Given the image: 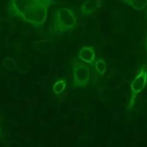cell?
Masks as SVG:
<instances>
[{
  "label": "cell",
  "mask_w": 147,
  "mask_h": 147,
  "mask_svg": "<svg viewBox=\"0 0 147 147\" xmlns=\"http://www.w3.org/2000/svg\"><path fill=\"white\" fill-rule=\"evenodd\" d=\"M55 3V0H10L7 11L12 17H16L34 28H42L48 9Z\"/></svg>",
  "instance_id": "1"
},
{
  "label": "cell",
  "mask_w": 147,
  "mask_h": 147,
  "mask_svg": "<svg viewBox=\"0 0 147 147\" xmlns=\"http://www.w3.org/2000/svg\"><path fill=\"white\" fill-rule=\"evenodd\" d=\"M77 17L74 11L68 7L57 9L53 14V23L51 33L62 34L72 30L76 26Z\"/></svg>",
  "instance_id": "2"
},
{
  "label": "cell",
  "mask_w": 147,
  "mask_h": 147,
  "mask_svg": "<svg viewBox=\"0 0 147 147\" xmlns=\"http://www.w3.org/2000/svg\"><path fill=\"white\" fill-rule=\"evenodd\" d=\"M78 59L88 64L94 65L95 59V48L92 46H84L79 52Z\"/></svg>",
  "instance_id": "6"
},
{
  "label": "cell",
  "mask_w": 147,
  "mask_h": 147,
  "mask_svg": "<svg viewBox=\"0 0 147 147\" xmlns=\"http://www.w3.org/2000/svg\"><path fill=\"white\" fill-rule=\"evenodd\" d=\"M0 133H1V130H0Z\"/></svg>",
  "instance_id": "11"
},
{
  "label": "cell",
  "mask_w": 147,
  "mask_h": 147,
  "mask_svg": "<svg viewBox=\"0 0 147 147\" xmlns=\"http://www.w3.org/2000/svg\"><path fill=\"white\" fill-rule=\"evenodd\" d=\"M137 10H142L147 6V0H121Z\"/></svg>",
  "instance_id": "7"
},
{
  "label": "cell",
  "mask_w": 147,
  "mask_h": 147,
  "mask_svg": "<svg viewBox=\"0 0 147 147\" xmlns=\"http://www.w3.org/2000/svg\"><path fill=\"white\" fill-rule=\"evenodd\" d=\"M147 83V65L144 64L138 75L133 80L130 85V99L129 107H133L137 96L144 90Z\"/></svg>",
  "instance_id": "4"
},
{
  "label": "cell",
  "mask_w": 147,
  "mask_h": 147,
  "mask_svg": "<svg viewBox=\"0 0 147 147\" xmlns=\"http://www.w3.org/2000/svg\"><path fill=\"white\" fill-rule=\"evenodd\" d=\"M145 47H146V49L147 50V37H146V44H145Z\"/></svg>",
  "instance_id": "10"
},
{
  "label": "cell",
  "mask_w": 147,
  "mask_h": 147,
  "mask_svg": "<svg viewBox=\"0 0 147 147\" xmlns=\"http://www.w3.org/2000/svg\"><path fill=\"white\" fill-rule=\"evenodd\" d=\"M103 5L102 0H86L80 7V13L83 16H87L97 11Z\"/></svg>",
  "instance_id": "5"
},
{
  "label": "cell",
  "mask_w": 147,
  "mask_h": 147,
  "mask_svg": "<svg viewBox=\"0 0 147 147\" xmlns=\"http://www.w3.org/2000/svg\"><path fill=\"white\" fill-rule=\"evenodd\" d=\"M74 75V86L86 87L90 79V66L88 64L81 60H75L72 63Z\"/></svg>",
  "instance_id": "3"
},
{
  "label": "cell",
  "mask_w": 147,
  "mask_h": 147,
  "mask_svg": "<svg viewBox=\"0 0 147 147\" xmlns=\"http://www.w3.org/2000/svg\"><path fill=\"white\" fill-rule=\"evenodd\" d=\"M65 83L66 82L64 79H61L57 81L53 86V87H52L53 91L56 94H59L62 92L65 87V86H66Z\"/></svg>",
  "instance_id": "9"
},
{
  "label": "cell",
  "mask_w": 147,
  "mask_h": 147,
  "mask_svg": "<svg viewBox=\"0 0 147 147\" xmlns=\"http://www.w3.org/2000/svg\"><path fill=\"white\" fill-rule=\"evenodd\" d=\"M94 65L96 72L99 75H104L107 69V65L106 63L103 59L99 58L98 59L96 60H95Z\"/></svg>",
  "instance_id": "8"
}]
</instances>
